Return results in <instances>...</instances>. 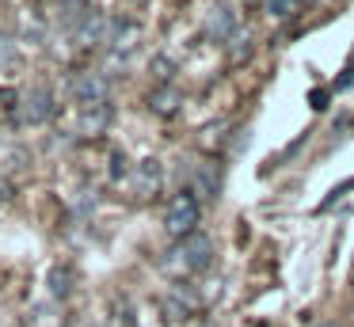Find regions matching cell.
<instances>
[{
    "instance_id": "obj_1",
    "label": "cell",
    "mask_w": 354,
    "mask_h": 327,
    "mask_svg": "<svg viewBox=\"0 0 354 327\" xmlns=\"http://www.w3.org/2000/svg\"><path fill=\"white\" fill-rule=\"evenodd\" d=\"M209 263H214V240L206 232H191L176 240V247L164 259V270H171L176 278H194V274L209 270Z\"/></svg>"
},
{
    "instance_id": "obj_2",
    "label": "cell",
    "mask_w": 354,
    "mask_h": 327,
    "mask_svg": "<svg viewBox=\"0 0 354 327\" xmlns=\"http://www.w3.org/2000/svg\"><path fill=\"white\" fill-rule=\"evenodd\" d=\"M54 91L46 84H35L27 91H16V106H12V122L16 126H42L54 118Z\"/></svg>"
},
{
    "instance_id": "obj_3",
    "label": "cell",
    "mask_w": 354,
    "mask_h": 327,
    "mask_svg": "<svg viewBox=\"0 0 354 327\" xmlns=\"http://www.w3.org/2000/svg\"><path fill=\"white\" fill-rule=\"evenodd\" d=\"M198 217H202V202L191 190H179L168 202V209H164V232H168L171 240H183V236L198 232Z\"/></svg>"
},
{
    "instance_id": "obj_4",
    "label": "cell",
    "mask_w": 354,
    "mask_h": 327,
    "mask_svg": "<svg viewBox=\"0 0 354 327\" xmlns=\"http://www.w3.org/2000/svg\"><path fill=\"white\" fill-rule=\"evenodd\" d=\"M141 42V27L130 19H111V30H107V42H103V50H107V61L111 65H126L130 61V53L138 50Z\"/></svg>"
},
{
    "instance_id": "obj_5",
    "label": "cell",
    "mask_w": 354,
    "mask_h": 327,
    "mask_svg": "<svg viewBox=\"0 0 354 327\" xmlns=\"http://www.w3.org/2000/svg\"><path fill=\"white\" fill-rule=\"evenodd\" d=\"M69 91H73V99H77L80 106L84 103H103V99L111 95V76L100 73V68H84V73L73 76Z\"/></svg>"
},
{
    "instance_id": "obj_6",
    "label": "cell",
    "mask_w": 354,
    "mask_h": 327,
    "mask_svg": "<svg viewBox=\"0 0 354 327\" xmlns=\"http://www.w3.org/2000/svg\"><path fill=\"white\" fill-rule=\"evenodd\" d=\"M160 183H164L160 160L149 156V160H141V164L130 167V190H133V198H138V202H149V198L160 194Z\"/></svg>"
},
{
    "instance_id": "obj_7",
    "label": "cell",
    "mask_w": 354,
    "mask_h": 327,
    "mask_svg": "<svg viewBox=\"0 0 354 327\" xmlns=\"http://www.w3.org/2000/svg\"><path fill=\"white\" fill-rule=\"evenodd\" d=\"M221 183H225V171L217 160H198V164L191 167V194L198 198V202H214L217 194H221Z\"/></svg>"
},
{
    "instance_id": "obj_8",
    "label": "cell",
    "mask_w": 354,
    "mask_h": 327,
    "mask_svg": "<svg viewBox=\"0 0 354 327\" xmlns=\"http://www.w3.org/2000/svg\"><path fill=\"white\" fill-rule=\"evenodd\" d=\"M111 118H115V106H111L107 99H103V103H84V106H80V133H84V137L107 133Z\"/></svg>"
},
{
    "instance_id": "obj_9",
    "label": "cell",
    "mask_w": 354,
    "mask_h": 327,
    "mask_svg": "<svg viewBox=\"0 0 354 327\" xmlns=\"http://www.w3.org/2000/svg\"><path fill=\"white\" fill-rule=\"evenodd\" d=\"M236 30H240V23H236V12H232L229 4H214V8H209V15H206V35L214 38V42H229Z\"/></svg>"
},
{
    "instance_id": "obj_10",
    "label": "cell",
    "mask_w": 354,
    "mask_h": 327,
    "mask_svg": "<svg viewBox=\"0 0 354 327\" xmlns=\"http://www.w3.org/2000/svg\"><path fill=\"white\" fill-rule=\"evenodd\" d=\"M179 103H183V95H179V88H171V84H160V88L149 95V111L160 114V118H176Z\"/></svg>"
},
{
    "instance_id": "obj_11",
    "label": "cell",
    "mask_w": 354,
    "mask_h": 327,
    "mask_svg": "<svg viewBox=\"0 0 354 327\" xmlns=\"http://www.w3.org/2000/svg\"><path fill=\"white\" fill-rule=\"evenodd\" d=\"M46 286H50V297H54V301H65V297L73 293V270L69 266H54Z\"/></svg>"
},
{
    "instance_id": "obj_12",
    "label": "cell",
    "mask_w": 354,
    "mask_h": 327,
    "mask_svg": "<svg viewBox=\"0 0 354 327\" xmlns=\"http://www.w3.org/2000/svg\"><path fill=\"white\" fill-rule=\"evenodd\" d=\"M27 324H31V327H62V316H57L54 304H31Z\"/></svg>"
},
{
    "instance_id": "obj_13",
    "label": "cell",
    "mask_w": 354,
    "mask_h": 327,
    "mask_svg": "<svg viewBox=\"0 0 354 327\" xmlns=\"http://www.w3.org/2000/svg\"><path fill=\"white\" fill-rule=\"evenodd\" d=\"M88 8H92L88 0H57V12H62V23H65V30H69L73 23H77L80 15L88 12Z\"/></svg>"
},
{
    "instance_id": "obj_14",
    "label": "cell",
    "mask_w": 354,
    "mask_h": 327,
    "mask_svg": "<svg viewBox=\"0 0 354 327\" xmlns=\"http://www.w3.org/2000/svg\"><path fill=\"white\" fill-rule=\"evenodd\" d=\"M149 73H153V80H156V84H171V76H176V61L164 57V53H156L153 65H149Z\"/></svg>"
},
{
    "instance_id": "obj_15",
    "label": "cell",
    "mask_w": 354,
    "mask_h": 327,
    "mask_svg": "<svg viewBox=\"0 0 354 327\" xmlns=\"http://www.w3.org/2000/svg\"><path fill=\"white\" fill-rule=\"evenodd\" d=\"M248 53H252V38L236 30V35L229 38V61H232V65H240V61H248Z\"/></svg>"
},
{
    "instance_id": "obj_16",
    "label": "cell",
    "mask_w": 354,
    "mask_h": 327,
    "mask_svg": "<svg viewBox=\"0 0 354 327\" xmlns=\"http://www.w3.org/2000/svg\"><path fill=\"white\" fill-rule=\"evenodd\" d=\"M19 68V53L8 38H0V73H16Z\"/></svg>"
},
{
    "instance_id": "obj_17",
    "label": "cell",
    "mask_w": 354,
    "mask_h": 327,
    "mask_svg": "<svg viewBox=\"0 0 354 327\" xmlns=\"http://www.w3.org/2000/svg\"><path fill=\"white\" fill-rule=\"evenodd\" d=\"M263 8H267L270 15H278V19H286V15H293L301 8V0H259Z\"/></svg>"
},
{
    "instance_id": "obj_18",
    "label": "cell",
    "mask_w": 354,
    "mask_h": 327,
    "mask_svg": "<svg viewBox=\"0 0 354 327\" xmlns=\"http://www.w3.org/2000/svg\"><path fill=\"white\" fill-rule=\"evenodd\" d=\"M122 175H130V164L122 152H111V179H122Z\"/></svg>"
},
{
    "instance_id": "obj_19",
    "label": "cell",
    "mask_w": 354,
    "mask_h": 327,
    "mask_svg": "<svg viewBox=\"0 0 354 327\" xmlns=\"http://www.w3.org/2000/svg\"><path fill=\"white\" fill-rule=\"evenodd\" d=\"M12 106H16V91H12V88H0V118H4V114L12 118Z\"/></svg>"
},
{
    "instance_id": "obj_20",
    "label": "cell",
    "mask_w": 354,
    "mask_h": 327,
    "mask_svg": "<svg viewBox=\"0 0 354 327\" xmlns=\"http://www.w3.org/2000/svg\"><path fill=\"white\" fill-rule=\"evenodd\" d=\"M346 190H354V179H351V183H343V187H335V190H331V194H328V198H324V202H320V209H331V205H335L339 198L346 194Z\"/></svg>"
},
{
    "instance_id": "obj_21",
    "label": "cell",
    "mask_w": 354,
    "mask_h": 327,
    "mask_svg": "<svg viewBox=\"0 0 354 327\" xmlns=\"http://www.w3.org/2000/svg\"><path fill=\"white\" fill-rule=\"evenodd\" d=\"M12 194H16V190H12V179L8 175H0V205H8Z\"/></svg>"
},
{
    "instance_id": "obj_22",
    "label": "cell",
    "mask_w": 354,
    "mask_h": 327,
    "mask_svg": "<svg viewBox=\"0 0 354 327\" xmlns=\"http://www.w3.org/2000/svg\"><path fill=\"white\" fill-rule=\"evenodd\" d=\"M346 84H354V65H351V68H343V76H339V80L331 84V88H335V91H343Z\"/></svg>"
},
{
    "instance_id": "obj_23",
    "label": "cell",
    "mask_w": 354,
    "mask_h": 327,
    "mask_svg": "<svg viewBox=\"0 0 354 327\" xmlns=\"http://www.w3.org/2000/svg\"><path fill=\"white\" fill-rule=\"evenodd\" d=\"M313 106H316V111H324V106H328V91H313Z\"/></svg>"
},
{
    "instance_id": "obj_24",
    "label": "cell",
    "mask_w": 354,
    "mask_h": 327,
    "mask_svg": "<svg viewBox=\"0 0 354 327\" xmlns=\"http://www.w3.org/2000/svg\"><path fill=\"white\" fill-rule=\"evenodd\" d=\"M118 327H133V316H130V308H122V312H118Z\"/></svg>"
},
{
    "instance_id": "obj_25",
    "label": "cell",
    "mask_w": 354,
    "mask_h": 327,
    "mask_svg": "<svg viewBox=\"0 0 354 327\" xmlns=\"http://www.w3.org/2000/svg\"><path fill=\"white\" fill-rule=\"evenodd\" d=\"M351 327H354V312H351Z\"/></svg>"
},
{
    "instance_id": "obj_26",
    "label": "cell",
    "mask_w": 354,
    "mask_h": 327,
    "mask_svg": "<svg viewBox=\"0 0 354 327\" xmlns=\"http://www.w3.org/2000/svg\"><path fill=\"white\" fill-rule=\"evenodd\" d=\"M351 274H354V263H351Z\"/></svg>"
}]
</instances>
